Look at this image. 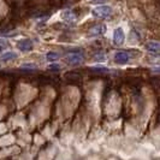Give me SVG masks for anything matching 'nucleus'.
I'll return each mask as SVG.
<instances>
[{"instance_id": "nucleus-1", "label": "nucleus", "mask_w": 160, "mask_h": 160, "mask_svg": "<svg viewBox=\"0 0 160 160\" xmlns=\"http://www.w3.org/2000/svg\"><path fill=\"white\" fill-rule=\"evenodd\" d=\"M112 13V8L107 5H101V6H96L95 8L92 10V15L96 18H107L111 16Z\"/></svg>"}, {"instance_id": "nucleus-2", "label": "nucleus", "mask_w": 160, "mask_h": 160, "mask_svg": "<svg viewBox=\"0 0 160 160\" xmlns=\"http://www.w3.org/2000/svg\"><path fill=\"white\" fill-rule=\"evenodd\" d=\"M83 60H84V56L81 52H72L69 56L65 57V62L69 65H73V66L82 64Z\"/></svg>"}, {"instance_id": "nucleus-3", "label": "nucleus", "mask_w": 160, "mask_h": 160, "mask_svg": "<svg viewBox=\"0 0 160 160\" xmlns=\"http://www.w3.org/2000/svg\"><path fill=\"white\" fill-rule=\"evenodd\" d=\"M113 59H114V63H117V64L119 65H124L130 60V56L127 52H124V51H118V52L114 53Z\"/></svg>"}, {"instance_id": "nucleus-4", "label": "nucleus", "mask_w": 160, "mask_h": 160, "mask_svg": "<svg viewBox=\"0 0 160 160\" xmlns=\"http://www.w3.org/2000/svg\"><path fill=\"white\" fill-rule=\"evenodd\" d=\"M124 40H125V35H124L123 29L122 28L114 29V32H113V42L117 46H122L124 43Z\"/></svg>"}, {"instance_id": "nucleus-5", "label": "nucleus", "mask_w": 160, "mask_h": 160, "mask_svg": "<svg viewBox=\"0 0 160 160\" xmlns=\"http://www.w3.org/2000/svg\"><path fill=\"white\" fill-rule=\"evenodd\" d=\"M32 47H34V45H32V41L30 39H24L17 43V48L22 52H29L32 49Z\"/></svg>"}, {"instance_id": "nucleus-6", "label": "nucleus", "mask_w": 160, "mask_h": 160, "mask_svg": "<svg viewBox=\"0 0 160 160\" xmlns=\"http://www.w3.org/2000/svg\"><path fill=\"white\" fill-rule=\"evenodd\" d=\"M144 47L153 56H159V42L158 41H148L144 45Z\"/></svg>"}, {"instance_id": "nucleus-7", "label": "nucleus", "mask_w": 160, "mask_h": 160, "mask_svg": "<svg viewBox=\"0 0 160 160\" xmlns=\"http://www.w3.org/2000/svg\"><path fill=\"white\" fill-rule=\"evenodd\" d=\"M106 32V27L102 25V24H99V25H95L90 30H89V36H93V38H96V36H101Z\"/></svg>"}, {"instance_id": "nucleus-8", "label": "nucleus", "mask_w": 160, "mask_h": 160, "mask_svg": "<svg viewBox=\"0 0 160 160\" xmlns=\"http://www.w3.org/2000/svg\"><path fill=\"white\" fill-rule=\"evenodd\" d=\"M62 18H63V21L68 22V23H72L76 19V15L72 12L71 10H65L62 12Z\"/></svg>"}, {"instance_id": "nucleus-9", "label": "nucleus", "mask_w": 160, "mask_h": 160, "mask_svg": "<svg viewBox=\"0 0 160 160\" xmlns=\"http://www.w3.org/2000/svg\"><path fill=\"white\" fill-rule=\"evenodd\" d=\"M0 58H1V60H2V62H10V60H13V59H16L17 54H16V52L8 51V52L2 53V54L0 56Z\"/></svg>"}, {"instance_id": "nucleus-10", "label": "nucleus", "mask_w": 160, "mask_h": 160, "mask_svg": "<svg viewBox=\"0 0 160 160\" xmlns=\"http://www.w3.org/2000/svg\"><path fill=\"white\" fill-rule=\"evenodd\" d=\"M46 59H47L49 63H54L59 59V54L57 52H48L46 54Z\"/></svg>"}, {"instance_id": "nucleus-11", "label": "nucleus", "mask_w": 160, "mask_h": 160, "mask_svg": "<svg viewBox=\"0 0 160 160\" xmlns=\"http://www.w3.org/2000/svg\"><path fill=\"white\" fill-rule=\"evenodd\" d=\"M38 68V65L34 64V63H24L22 65V69H30V70H34V69H36Z\"/></svg>"}, {"instance_id": "nucleus-12", "label": "nucleus", "mask_w": 160, "mask_h": 160, "mask_svg": "<svg viewBox=\"0 0 160 160\" xmlns=\"http://www.w3.org/2000/svg\"><path fill=\"white\" fill-rule=\"evenodd\" d=\"M100 56H95L94 57V60L95 62H100V63H102V62H105L106 60V57L102 54V53H99Z\"/></svg>"}, {"instance_id": "nucleus-13", "label": "nucleus", "mask_w": 160, "mask_h": 160, "mask_svg": "<svg viewBox=\"0 0 160 160\" xmlns=\"http://www.w3.org/2000/svg\"><path fill=\"white\" fill-rule=\"evenodd\" d=\"M48 69H49V70H54V71H58V70H60V65L57 64V63H54V64L49 65V66H48Z\"/></svg>"}, {"instance_id": "nucleus-14", "label": "nucleus", "mask_w": 160, "mask_h": 160, "mask_svg": "<svg viewBox=\"0 0 160 160\" xmlns=\"http://www.w3.org/2000/svg\"><path fill=\"white\" fill-rule=\"evenodd\" d=\"M108 0H92V4H95V5H102L105 2H107Z\"/></svg>"}, {"instance_id": "nucleus-15", "label": "nucleus", "mask_w": 160, "mask_h": 160, "mask_svg": "<svg viewBox=\"0 0 160 160\" xmlns=\"http://www.w3.org/2000/svg\"><path fill=\"white\" fill-rule=\"evenodd\" d=\"M94 70H100V71H107V68L105 66H93Z\"/></svg>"}, {"instance_id": "nucleus-16", "label": "nucleus", "mask_w": 160, "mask_h": 160, "mask_svg": "<svg viewBox=\"0 0 160 160\" xmlns=\"http://www.w3.org/2000/svg\"><path fill=\"white\" fill-rule=\"evenodd\" d=\"M2 51H4V47H2V46H0V54L2 53Z\"/></svg>"}, {"instance_id": "nucleus-17", "label": "nucleus", "mask_w": 160, "mask_h": 160, "mask_svg": "<svg viewBox=\"0 0 160 160\" xmlns=\"http://www.w3.org/2000/svg\"><path fill=\"white\" fill-rule=\"evenodd\" d=\"M0 68H1V64H0Z\"/></svg>"}]
</instances>
